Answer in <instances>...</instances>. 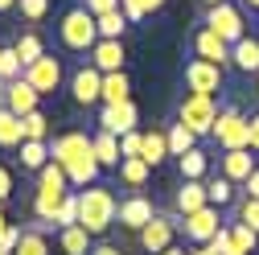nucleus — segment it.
I'll return each mask as SVG.
<instances>
[{
    "label": "nucleus",
    "instance_id": "nucleus-1",
    "mask_svg": "<svg viewBox=\"0 0 259 255\" xmlns=\"http://www.w3.org/2000/svg\"><path fill=\"white\" fill-rule=\"evenodd\" d=\"M50 156H54V161H58L62 169H66L70 185H78V189L95 185V177H99L95 144H91V136H87V132H62V136H54Z\"/></svg>",
    "mask_w": 259,
    "mask_h": 255
},
{
    "label": "nucleus",
    "instance_id": "nucleus-2",
    "mask_svg": "<svg viewBox=\"0 0 259 255\" xmlns=\"http://www.w3.org/2000/svg\"><path fill=\"white\" fill-rule=\"evenodd\" d=\"M74 194L70 189V177L66 169H62L58 161H50L41 173H37V189H33V218L46 222V227H54V214L62 210V202H66Z\"/></svg>",
    "mask_w": 259,
    "mask_h": 255
},
{
    "label": "nucleus",
    "instance_id": "nucleus-3",
    "mask_svg": "<svg viewBox=\"0 0 259 255\" xmlns=\"http://www.w3.org/2000/svg\"><path fill=\"white\" fill-rule=\"evenodd\" d=\"M115 214H119V202L107 185H87L78 189V227L87 235H103L115 227Z\"/></svg>",
    "mask_w": 259,
    "mask_h": 255
},
{
    "label": "nucleus",
    "instance_id": "nucleus-4",
    "mask_svg": "<svg viewBox=\"0 0 259 255\" xmlns=\"http://www.w3.org/2000/svg\"><path fill=\"white\" fill-rule=\"evenodd\" d=\"M58 37H62V46H66L70 54H91L95 41H99V25H95V17H91L82 5H74V9L62 13Z\"/></svg>",
    "mask_w": 259,
    "mask_h": 255
},
{
    "label": "nucleus",
    "instance_id": "nucleus-5",
    "mask_svg": "<svg viewBox=\"0 0 259 255\" xmlns=\"http://www.w3.org/2000/svg\"><path fill=\"white\" fill-rule=\"evenodd\" d=\"M214 119H218L214 95H185L181 107H177V123H185L193 136H210L214 132Z\"/></svg>",
    "mask_w": 259,
    "mask_h": 255
},
{
    "label": "nucleus",
    "instance_id": "nucleus-6",
    "mask_svg": "<svg viewBox=\"0 0 259 255\" xmlns=\"http://www.w3.org/2000/svg\"><path fill=\"white\" fill-rule=\"evenodd\" d=\"M202 25H206V29H214V33H218L226 46H235V41H243V37H247V21H243V9H239V5H231V0H222V5L206 9Z\"/></svg>",
    "mask_w": 259,
    "mask_h": 255
},
{
    "label": "nucleus",
    "instance_id": "nucleus-7",
    "mask_svg": "<svg viewBox=\"0 0 259 255\" xmlns=\"http://www.w3.org/2000/svg\"><path fill=\"white\" fill-rule=\"evenodd\" d=\"M210 136L222 144V152H231V148H251V119H247L243 111H235V107H226V111H218Z\"/></svg>",
    "mask_w": 259,
    "mask_h": 255
},
{
    "label": "nucleus",
    "instance_id": "nucleus-8",
    "mask_svg": "<svg viewBox=\"0 0 259 255\" xmlns=\"http://www.w3.org/2000/svg\"><path fill=\"white\" fill-rule=\"evenodd\" d=\"M177 235H181V214H152V222L140 231V247L148 255H165Z\"/></svg>",
    "mask_w": 259,
    "mask_h": 255
},
{
    "label": "nucleus",
    "instance_id": "nucleus-9",
    "mask_svg": "<svg viewBox=\"0 0 259 255\" xmlns=\"http://www.w3.org/2000/svg\"><path fill=\"white\" fill-rule=\"evenodd\" d=\"M185 87H189V95L222 91V66H214V62H206V58H189L185 62Z\"/></svg>",
    "mask_w": 259,
    "mask_h": 255
},
{
    "label": "nucleus",
    "instance_id": "nucleus-10",
    "mask_svg": "<svg viewBox=\"0 0 259 255\" xmlns=\"http://www.w3.org/2000/svg\"><path fill=\"white\" fill-rule=\"evenodd\" d=\"M255 239H259V235L247 227V222H239V218H231V222L214 235L218 255H251V251H255Z\"/></svg>",
    "mask_w": 259,
    "mask_h": 255
},
{
    "label": "nucleus",
    "instance_id": "nucleus-11",
    "mask_svg": "<svg viewBox=\"0 0 259 255\" xmlns=\"http://www.w3.org/2000/svg\"><path fill=\"white\" fill-rule=\"evenodd\" d=\"M25 78L33 82V91H37V95H54V91L62 87V78H66V70H62V58L41 54L33 66H25Z\"/></svg>",
    "mask_w": 259,
    "mask_h": 255
},
{
    "label": "nucleus",
    "instance_id": "nucleus-12",
    "mask_svg": "<svg viewBox=\"0 0 259 255\" xmlns=\"http://www.w3.org/2000/svg\"><path fill=\"white\" fill-rule=\"evenodd\" d=\"M218 222H222L218 218V206H202V210H193V214L181 218V235L189 243H214V235L222 231Z\"/></svg>",
    "mask_w": 259,
    "mask_h": 255
},
{
    "label": "nucleus",
    "instance_id": "nucleus-13",
    "mask_svg": "<svg viewBox=\"0 0 259 255\" xmlns=\"http://www.w3.org/2000/svg\"><path fill=\"white\" fill-rule=\"evenodd\" d=\"M70 95H74V103H82V107L99 103V99H103V70H95L91 62L78 66V70L70 74Z\"/></svg>",
    "mask_w": 259,
    "mask_h": 255
},
{
    "label": "nucleus",
    "instance_id": "nucleus-14",
    "mask_svg": "<svg viewBox=\"0 0 259 255\" xmlns=\"http://www.w3.org/2000/svg\"><path fill=\"white\" fill-rule=\"evenodd\" d=\"M0 95H5V107H9L13 115H29V111H37V103H41V95L33 91V82H29L25 74L13 78V82H5Z\"/></svg>",
    "mask_w": 259,
    "mask_h": 255
},
{
    "label": "nucleus",
    "instance_id": "nucleus-15",
    "mask_svg": "<svg viewBox=\"0 0 259 255\" xmlns=\"http://www.w3.org/2000/svg\"><path fill=\"white\" fill-rule=\"evenodd\" d=\"M136 123H140V111H136L132 99L99 111V132H111V136H127V132H136Z\"/></svg>",
    "mask_w": 259,
    "mask_h": 255
},
{
    "label": "nucleus",
    "instance_id": "nucleus-16",
    "mask_svg": "<svg viewBox=\"0 0 259 255\" xmlns=\"http://www.w3.org/2000/svg\"><path fill=\"white\" fill-rule=\"evenodd\" d=\"M152 214H156V210H152V202H148L144 194H132V198H123V202H119V214H115V222L140 235V231L148 227V222H152Z\"/></svg>",
    "mask_w": 259,
    "mask_h": 255
},
{
    "label": "nucleus",
    "instance_id": "nucleus-17",
    "mask_svg": "<svg viewBox=\"0 0 259 255\" xmlns=\"http://www.w3.org/2000/svg\"><path fill=\"white\" fill-rule=\"evenodd\" d=\"M123 58H127V50H123V41H111V37H99L95 41V50H91V66L95 70H103V74H115V70H123Z\"/></svg>",
    "mask_w": 259,
    "mask_h": 255
},
{
    "label": "nucleus",
    "instance_id": "nucleus-18",
    "mask_svg": "<svg viewBox=\"0 0 259 255\" xmlns=\"http://www.w3.org/2000/svg\"><path fill=\"white\" fill-rule=\"evenodd\" d=\"M193 54L206 58V62H214V66H226V62H231V46H226L214 29H206V25L193 33Z\"/></svg>",
    "mask_w": 259,
    "mask_h": 255
},
{
    "label": "nucleus",
    "instance_id": "nucleus-19",
    "mask_svg": "<svg viewBox=\"0 0 259 255\" xmlns=\"http://www.w3.org/2000/svg\"><path fill=\"white\" fill-rule=\"evenodd\" d=\"M218 165H222V177H231L235 185H243L255 173V156H251V148H231V152L218 156Z\"/></svg>",
    "mask_w": 259,
    "mask_h": 255
},
{
    "label": "nucleus",
    "instance_id": "nucleus-20",
    "mask_svg": "<svg viewBox=\"0 0 259 255\" xmlns=\"http://www.w3.org/2000/svg\"><path fill=\"white\" fill-rule=\"evenodd\" d=\"M202 206H210V198H206V181H181V189L173 194V210L185 218V214L202 210Z\"/></svg>",
    "mask_w": 259,
    "mask_h": 255
},
{
    "label": "nucleus",
    "instance_id": "nucleus-21",
    "mask_svg": "<svg viewBox=\"0 0 259 255\" xmlns=\"http://www.w3.org/2000/svg\"><path fill=\"white\" fill-rule=\"evenodd\" d=\"M46 222H29L21 227V243L13 247V255H50V239H46Z\"/></svg>",
    "mask_w": 259,
    "mask_h": 255
},
{
    "label": "nucleus",
    "instance_id": "nucleus-22",
    "mask_svg": "<svg viewBox=\"0 0 259 255\" xmlns=\"http://www.w3.org/2000/svg\"><path fill=\"white\" fill-rule=\"evenodd\" d=\"M91 144H95V161H99V169H119V161H123L119 136H111V132H95Z\"/></svg>",
    "mask_w": 259,
    "mask_h": 255
},
{
    "label": "nucleus",
    "instance_id": "nucleus-23",
    "mask_svg": "<svg viewBox=\"0 0 259 255\" xmlns=\"http://www.w3.org/2000/svg\"><path fill=\"white\" fill-rule=\"evenodd\" d=\"M231 62L243 70V74H259V37H243V41H235L231 46Z\"/></svg>",
    "mask_w": 259,
    "mask_h": 255
},
{
    "label": "nucleus",
    "instance_id": "nucleus-24",
    "mask_svg": "<svg viewBox=\"0 0 259 255\" xmlns=\"http://www.w3.org/2000/svg\"><path fill=\"white\" fill-rule=\"evenodd\" d=\"M132 99V78H127L123 70H115V74H103V107H115V103H127Z\"/></svg>",
    "mask_w": 259,
    "mask_h": 255
},
{
    "label": "nucleus",
    "instance_id": "nucleus-25",
    "mask_svg": "<svg viewBox=\"0 0 259 255\" xmlns=\"http://www.w3.org/2000/svg\"><path fill=\"white\" fill-rule=\"evenodd\" d=\"M91 239H95V235H87L82 227H62V231H58V247H62V255H91V251H95Z\"/></svg>",
    "mask_w": 259,
    "mask_h": 255
},
{
    "label": "nucleus",
    "instance_id": "nucleus-26",
    "mask_svg": "<svg viewBox=\"0 0 259 255\" xmlns=\"http://www.w3.org/2000/svg\"><path fill=\"white\" fill-rule=\"evenodd\" d=\"M177 165H181V177H185V181H206V173H210V156H206L202 148H189L185 156H177Z\"/></svg>",
    "mask_w": 259,
    "mask_h": 255
},
{
    "label": "nucleus",
    "instance_id": "nucleus-27",
    "mask_svg": "<svg viewBox=\"0 0 259 255\" xmlns=\"http://www.w3.org/2000/svg\"><path fill=\"white\" fill-rule=\"evenodd\" d=\"M46 165H50V144H46V140H25V144H21V169L41 173Z\"/></svg>",
    "mask_w": 259,
    "mask_h": 255
},
{
    "label": "nucleus",
    "instance_id": "nucleus-28",
    "mask_svg": "<svg viewBox=\"0 0 259 255\" xmlns=\"http://www.w3.org/2000/svg\"><path fill=\"white\" fill-rule=\"evenodd\" d=\"M140 156H144V161H148V165L156 169V165H160V161H165V156H169V136L160 132V128H152V132H144Z\"/></svg>",
    "mask_w": 259,
    "mask_h": 255
},
{
    "label": "nucleus",
    "instance_id": "nucleus-29",
    "mask_svg": "<svg viewBox=\"0 0 259 255\" xmlns=\"http://www.w3.org/2000/svg\"><path fill=\"white\" fill-rule=\"evenodd\" d=\"M206 198H210V206H218V210H222V206H235V202H239V198H235V181L222 177V173L210 177V181H206Z\"/></svg>",
    "mask_w": 259,
    "mask_h": 255
},
{
    "label": "nucleus",
    "instance_id": "nucleus-30",
    "mask_svg": "<svg viewBox=\"0 0 259 255\" xmlns=\"http://www.w3.org/2000/svg\"><path fill=\"white\" fill-rule=\"evenodd\" d=\"M25 132H21V115H13L9 107L0 111V148H21Z\"/></svg>",
    "mask_w": 259,
    "mask_h": 255
},
{
    "label": "nucleus",
    "instance_id": "nucleus-31",
    "mask_svg": "<svg viewBox=\"0 0 259 255\" xmlns=\"http://www.w3.org/2000/svg\"><path fill=\"white\" fill-rule=\"evenodd\" d=\"M148 173H152V165L144 161V156H123V161H119V177L132 185V189H140L148 181Z\"/></svg>",
    "mask_w": 259,
    "mask_h": 255
},
{
    "label": "nucleus",
    "instance_id": "nucleus-32",
    "mask_svg": "<svg viewBox=\"0 0 259 255\" xmlns=\"http://www.w3.org/2000/svg\"><path fill=\"white\" fill-rule=\"evenodd\" d=\"M95 25H99V37H111V41H123V29L132 25L123 17V9H115V13H103V17H95Z\"/></svg>",
    "mask_w": 259,
    "mask_h": 255
},
{
    "label": "nucleus",
    "instance_id": "nucleus-33",
    "mask_svg": "<svg viewBox=\"0 0 259 255\" xmlns=\"http://www.w3.org/2000/svg\"><path fill=\"white\" fill-rule=\"evenodd\" d=\"M21 74H25V62H21L17 46H0V87L13 82V78H21Z\"/></svg>",
    "mask_w": 259,
    "mask_h": 255
},
{
    "label": "nucleus",
    "instance_id": "nucleus-34",
    "mask_svg": "<svg viewBox=\"0 0 259 255\" xmlns=\"http://www.w3.org/2000/svg\"><path fill=\"white\" fill-rule=\"evenodd\" d=\"M165 136H169V156H185L189 148H198V136H193L185 123H169Z\"/></svg>",
    "mask_w": 259,
    "mask_h": 255
},
{
    "label": "nucleus",
    "instance_id": "nucleus-35",
    "mask_svg": "<svg viewBox=\"0 0 259 255\" xmlns=\"http://www.w3.org/2000/svg\"><path fill=\"white\" fill-rule=\"evenodd\" d=\"M119 9H123L127 21H144V17H152L156 9H165V0H119Z\"/></svg>",
    "mask_w": 259,
    "mask_h": 255
},
{
    "label": "nucleus",
    "instance_id": "nucleus-36",
    "mask_svg": "<svg viewBox=\"0 0 259 255\" xmlns=\"http://www.w3.org/2000/svg\"><path fill=\"white\" fill-rule=\"evenodd\" d=\"M21 132H25V140H46L50 136V119L41 111H29V115H21Z\"/></svg>",
    "mask_w": 259,
    "mask_h": 255
},
{
    "label": "nucleus",
    "instance_id": "nucleus-37",
    "mask_svg": "<svg viewBox=\"0 0 259 255\" xmlns=\"http://www.w3.org/2000/svg\"><path fill=\"white\" fill-rule=\"evenodd\" d=\"M17 54H21L25 66H33V62L46 54V46H41V37H37V33H21V37H17Z\"/></svg>",
    "mask_w": 259,
    "mask_h": 255
},
{
    "label": "nucleus",
    "instance_id": "nucleus-38",
    "mask_svg": "<svg viewBox=\"0 0 259 255\" xmlns=\"http://www.w3.org/2000/svg\"><path fill=\"white\" fill-rule=\"evenodd\" d=\"M235 218H239V222H247V227L259 235V198H247V194H243V198L235 202Z\"/></svg>",
    "mask_w": 259,
    "mask_h": 255
},
{
    "label": "nucleus",
    "instance_id": "nucleus-39",
    "mask_svg": "<svg viewBox=\"0 0 259 255\" xmlns=\"http://www.w3.org/2000/svg\"><path fill=\"white\" fill-rule=\"evenodd\" d=\"M54 227H58V231H62V227H78V189H74V194L62 202V210L54 214Z\"/></svg>",
    "mask_w": 259,
    "mask_h": 255
},
{
    "label": "nucleus",
    "instance_id": "nucleus-40",
    "mask_svg": "<svg viewBox=\"0 0 259 255\" xmlns=\"http://www.w3.org/2000/svg\"><path fill=\"white\" fill-rule=\"evenodd\" d=\"M17 9H21L25 21H41L50 13V0H17Z\"/></svg>",
    "mask_w": 259,
    "mask_h": 255
},
{
    "label": "nucleus",
    "instance_id": "nucleus-41",
    "mask_svg": "<svg viewBox=\"0 0 259 255\" xmlns=\"http://www.w3.org/2000/svg\"><path fill=\"white\" fill-rule=\"evenodd\" d=\"M140 144H144V132L136 128V132H127V136H119V152L123 156H140Z\"/></svg>",
    "mask_w": 259,
    "mask_h": 255
},
{
    "label": "nucleus",
    "instance_id": "nucleus-42",
    "mask_svg": "<svg viewBox=\"0 0 259 255\" xmlns=\"http://www.w3.org/2000/svg\"><path fill=\"white\" fill-rule=\"evenodd\" d=\"M82 9H87L91 17H103V13H115V9H119V0H82Z\"/></svg>",
    "mask_w": 259,
    "mask_h": 255
},
{
    "label": "nucleus",
    "instance_id": "nucleus-43",
    "mask_svg": "<svg viewBox=\"0 0 259 255\" xmlns=\"http://www.w3.org/2000/svg\"><path fill=\"white\" fill-rule=\"evenodd\" d=\"M9 194H13V169L0 165V202H9Z\"/></svg>",
    "mask_w": 259,
    "mask_h": 255
},
{
    "label": "nucleus",
    "instance_id": "nucleus-44",
    "mask_svg": "<svg viewBox=\"0 0 259 255\" xmlns=\"http://www.w3.org/2000/svg\"><path fill=\"white\" fill-rule=\"evenodd\" d=\"M243 194H247V198H259V169H255V173L243 181Z\"/></svg>",
    "mask_w": 259,
    "mask_h": 255
},
{
    "label": "nucleus",
    "instance_id": "nucleus-45",
    "mask_svg": "<svg viewBox=\"0 0 259 255\" xmlns=\"http://www.w3.org/2000/svg\"><path fill=\"white\" fill-rule=\"evenodd\" d=\"M189 255H218V243H193Z\"/></svg>",
    "mask_w": 259,
    "mask_h": 255
},
{
    "label": "nucleus",
    "instance_id": "nucleus-46",
    "mask_svg": "<svg viewBox=\"0 0 259 255\" xmlns=\"http://www.w3.org/2000/svg\"><path fill=\"white\" fill-rule=\"evenodd\" d=\"M251 152H259V111L251 115Z\"/></svg>",
    "mask_w": 259,
    "mask_h": 255
},
{
    "label": "nucleus",
    "instance_id": "nucleus-47",
    "mask_svg": "<svg viewBox=\"0 0 259 255\" xmlns=\"http://www.w3.org/2000/svg\"><path fill=\"white\" fill-rule=\"evenodd\" d=\"M91 255H123V251H119V247H111V243H99Z\"/></svg>",
    "mask_w": 259,
    "mask_h": 255
},
{
    "label": "nucleus",
    "instance_id": "nucleus-48",
    "mask_svg": "<svg viewBox=\"0 0 259 255\" xmlns=\"http://www.w3.org/2000/svg\"><path fill=\"white\" fill-rule=\"evenodd\" d=\"M17 9V0H0V13H13Z\"/></svg>",
    "mask_w": 259,
    "mask_h": 255
},
{
    "label": "nucleus",
    "instance_id": "nucleus-49",
    "mask_svg": "<svg viewBox=\"0 0 259 255\" xmlns=\"http://www.w3.org/2000/svg\"><path fill=\"white\" fill-rule=\"evenodd\" d=\"M243 9H251V13H259V0H239Z\"/></svg>",
    "mask_w": 259,
    "mask_h": 255
},
{
    "label": "nucleus",
    "instance_id": "nucleus-50",
    "mask_svg": "<svg viewBox=\"0 0 259 255\" xmlns=\"http://www.w3.org/2000/svg\"><path fill=\"white\" fill-rule=\"evenodd\" d=\"M9 227V222H5V202H0V231H5Z\"/></svg>",
    "mask_w": 259,
    "mask_h": 255
},
{
    "label": "nucleus",
    "instance_id": "nucleus-51",
    "mask_svg": "<svg viewBox=\"0 0 259 255\" xmlns=\"http://www.w3.org/2000/svg\"><path fill=\"white\" fill-rule=\"evenodd\" d=\"M165 255H189V251H177V247H169V251H165Z\"/></svg>",
    "mask_w": 259,
    "mask_h": 255
},
{
    "label": "nucleus",
    "instance_id": "nucleus-52",
    "mask_svg": "<svg viewBox=\"0 0 259 255\" xmlns=\"http://www.w3.org/2000/svg\"><path fill=\"white\" fill-rule=\"evenodd\" d=\"M202 5H206V9H214V5H222V0H202Z\"/></svg>",
    "mask_w": 259,
    "mask_h": 255
},
{
    "label": "nucleus",
    "instance_id": "nucleus-53",
    "mask_svg": "<svg viewBox=\"0 0 259 255\" xmlns=\"http://www.w3.org/2000/svg\"><path fill=\"white\" fill-rule=\"evenodd\" d=\"M0 111H5V95H0Z\"/></svg>",
    "mask_w": 259,
    "mask_h": 255
}]
</instances>
